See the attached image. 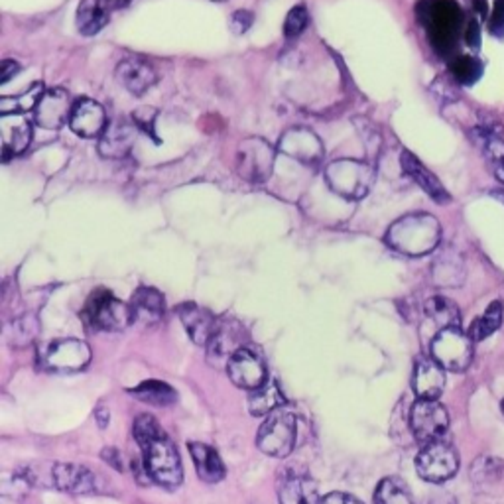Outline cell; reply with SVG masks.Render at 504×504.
Instances as JSON below:
<instances>
[{"instance_id":"obj_1","label":"cell","mask_w":504,"mask_h":504,"mask_svg":"<svg viewBox=\"0 0 504 504\" xmlns=\"http://www.w3.org/2000/svg\"><path fill=\"white\" fill-rule=\"evenodd\" d=\"M134 437L142 447L144 471L152 481L164 489L180 487L183 478L180 453L152 414H142L134 420Z\"/></svg>"},{"instance_id":"obj_2","label":"cell","mask_w":504,"mask_h":504,"mask_svg":"<svg viewBox=\"0 0 504 504\" xmlns=\"http://www.w3.org/2000/svg\"><path fill=\"white\" fill-rule=\"evenodd\" d=\"M386 244L406 256H424L434 252L441 242L439 221L426 213L404 215L390 225Z\"/></svg>"},{"instance_id":"obj_3","label":"cell","mask_w":504,"mask_h":504,"mask_svg":"<svg viewBox=\"0 0 504 504\" xmlns=\"http://www.w3.org/2000/svg\"><path fill=\"white\" fill-rule=\"evenodd\" d=\"M329 190L345 200H363L371 191L375 170L356 159H335L325 170Z\"/></svg>"},{"instance_id":"obj_4","label":"cell","mask_w":504,"mask_h":504,"mask_svg":"<svg viewBox=\"0 0 504 504\" xmlns=\"http://www.w3.org/2000/svg\"><path fill=\"white\" fill-rule=\"evenodd\" d=\"M298 437V420L290 410L280 408L266 416L264 424L258 429L256 446L270 458L284 459L296 446Z\"/></svg>"},{"instance_id":"obj_5","label":"cell","mask_w":504,"mask_h":504,"mask_svg":"<svg viewBox=\"0 0 504 504\" xmlns=\"http://www.w3.org/2000/svg\"><path fill=\"white\" fill-rule=\"evenodd\" d=\"M83 315L93 329L99 331H125L134 322L130 303L120 302L107 290L93 292Z\"/></svg>"},{"instance_id":"obj_6","label":"cell","mask_w":504,"mask_h":504,"mask_svg":"<svg viewBox=\"0 0 504 504\" xmlns=\"http://www.w3.org/2000/svg\"><path fill=\"white\" fill-rule=\"evenodd\" d=\"M473 343L475 341L469 334H463L459 327H451L436 334L429 351H432V359H436L446 371L463 373L473 361Z\"/></svg>"},{"instance_id":"obj_7","label":"cell","mask_w":504,"mask_h":504,"mask_svg":"<svg viewBox=\"0 0 504 504\" xmlns=\"http://www.w3.org/2000/svg\"><path fill=\"white\" fill-rule=\"evenodd\" d=\"M276 152L266 140L251 137L244 139L235 154L237 174L249 183H264L274 171Z\"/></svg>"},{"instance_id":"obj_8","label":"cell","mask_w":504,"mask_h":504,"mask_svg":"<svg viewBox=\"0 0 504 504\" xmlns=\"http://www.w3.org/2000/svg\"><path fill=\"white\" fill-rule=\"evenodd\" d=\"M459 469V453L447 441H432L416 458V471L427 483H446Z\"/></svg>"},{"instance_id":"obj_9","label":"cell","mask_w":504,"mask_h":504,"mask_svg":"<svg viewBox=\"0 0 504 504\" xmlns=\"http://www.w3.org/2000/svg\"><path fill=\"white\" fill-rule=\"evenodd\" d=\"M449 416L444 404L437 400H422L417 398L410 408V429L422 446L432 444V441L441 439L447 432Z\"/></svg>"},{"instance_id":"obj_10","label":"cell","mask_w":504,"mask_h":504,"mask_svg":"<svg viewBox=\"0 0 504 504\" xmlns=\"http://www.w3.org/2000/svg\"><path fill=\"white\" fill-rule=\"evenodd\" d=\"M461 24V10L453 3V0H437L436 5L429 8L427 16V30L432 44L437 47V52H449L455 38L459 34Z\"/></svg>"},{"instance_id":"obj_11","label":"cell","mask_w":504,"mask_h":504,"mask_svg":"<svg viewBox=\"0 0 504 504\" xmlns=\"http://www.w3.org/2000/svg\"><path fill=\"white\" fill-rule=\"evenodd\" d=\"M91 361V349L81 339L54 341L44 353V366L54 373H77Z\"/></svg>"},{"instance_id":"obj_12","label":"cell","mask_w":504,"mask_h":504,"mask_svg":"<svg viewBox=\"0 0 504 504\" xmlns=\"http://www.w3.org/2000/svg\"><path fill=\"white\" fill-rule=\"evenodd\" d=\"M73 105L71 97L66 89L61 87H52L46 89L44 95L40 97L38 105L34 108V122L42 129L47 130H57L69 122L71 113H73Z\"/></svg>"},{"instance_id":"obj_13","label":"cell","mask_w":504,"mask_h":504,"mask_svg":"<svg viewBox=\"0 0 504 504\" xmlns=\"http://www.w3.org/2000/svg\"><path fill=\"white\" fill-rule=\"evenodd\" d=\"M227 373L232 380V385L247 390L261 388L268 380L264 361L261 359V355L252 351L251 347H242L231 356L227 363Z\"/></svg>"},{"instance_id":"obj_14","label":"cell","mask_w":504,"mask_h":504,"mask_svg":"<svg viewBox=\"0 0 504 504\" xmlns=\"http://www.w3.org/2000/svg\"><path fill=\"white\" fill-rule=\"evenodd\" d=\"M54 487L71 495H95L101 490L99 477L76 463H57L52 467Z\"/></svg>"},{"instance_id":"obj_15","label":"cell","mask_w":504,"mask_h":504,"mask_svg":"<svg viewBox=\"0 0 504 504\" xmlns=\"http://www.w3.org/2000/svg\"><path fill=\"white\" fill-rule=\"evenodd\" d=\"M69 127L83 139H101L108 127L103 105L91 99L77 101L76 107H73Z\"/></svg>"},{"instance_id":"obj_16","label":"cell","mask_w":504,"mask_h":504,"mask_svg":"<svg viewBox=\"0 0 504 504\" xmlns=\"http://www.w3.org/2000/svg\"><path fill=\"white\" fill-rule=\"evenodd\" d=\"M412 386L417 398L437 400L446 388V368L432 356H422L414 366Z\"/></svg>"},{"instance_id":"obj_17","label":"cell","mask_w":504,"mask_h":504,"mask_svg":"<svg viewBox=\"0 0 504 504\" xmlns=\"http://www.w3.org/2000/svg\"><path fill=\"white\" fill-rule=\"evenodd\" d=\"M280 150L302 164H317L324 158V144L312 130L292 129L280 140Z\"/></svg>"},{"instance_id":"obj_18","label":"cell","mask_w":504,"mask_h":504,"mask_svg":"<svg viewBox=\"0 0 504 504\" xmlns=\"http://www.w3.org/2000/svg\"><path fill=\"white\" fill-rule=\"evenodd\" d=\"M178 315L195 345L209 347V343L215 337L219 327L211 312L203 310L198 303H183L178 307Z\"/></svg>"},{"instance_id":"obj_19","label":"cell","mask_w":504,"mask_h":504,"mask_svg":"<svg viewBox=\"0 0 504 504\" xmlns=\"http://www.w3.org/2000/svg\"><path fill=\"white\" fill-rule=\"evenodd\" d=\"M117 81L132 95H142L156 83V69L142 57H127L117 66Z\"/></svg>"},{"instance_id":"obj_20","label":"cell","mask_w":504,"mask_h":504,"mask_svg":"<svg viewBox=\"0 0 504 504\" xmlns=\"http://www.w3.org/2000/svg\"><path fill=\"white\" fill-rule=\"evenodd\" d=\"M0 139H3L5 159L28 150L32 142V122L20 115H0Z\"/></svg>"},{"instance_id":"obj_21","label":"cell","mask_w":504,"mask_h":504,"mask_svg":"<svg viewBox=\"0 0 504 504\" xmlns=\"http://www.w3.org/2000/svg\"><path fill=\"white\" fill-rule=\"evenodd\" d=\"M400 164L406 171V176L412 178L417 183V186H420L436 203L446 205V203L451 201V195L447 193V190L444 186H441V181L437 180V176L434 174V171H429L414 154L402 152Z\"/></svg>"},{"instance_id":"obj_22","label":"cell","mask_w":504,"mask_h":504,"mask_svg":"<svg viewBox=\"0 0 504 504\" xmlns=\"http://www.w3.org/2000/svg\"><path fill=\"white\" fill-rule=\"evenodd\" d=\"M471 481L485 495H504V461L499 458H490V455L478 458L471 465Z\"/></svg>"},{"instance_id":"obj_23","label":"cell","mask_w":504,"mask_h":504,"mask_svg":"<svg viewBox=\"0 0 504 504\" xmlns=\"http://www.w3.org/2000/svg\"><path fill=\"white\" fill-rule=\"evenodd\" d=\"M134 139H137V129L127 122H110L103 137L99 139V152L103 158L120 159L129 156Z\"/></svg>"},{"instance_id":"obj_24","label":"cell","mask_w":504,"mask_h":504,"mask_svg":"<svg viewBox=\"0 0 504 504\" xmlns=\"http://www.w3.org/2000/svg\"><path fill=\"white\" fill-rule=\"evenodd\" d=\"M315 489L310 478L300 471L286 469L278 478V500L280 504H312Z\"/></svg>"},{"instance_id":"obj_25","label":"cell","mask_w":504,"mask_h":504,"mask_svg":"<svg viewBox=\"0 0 504 504\" xmlns=\"http://www.w3.org/2000/svg\"><path fill=\"white\" fill-rule=\"evenodd\" d=\"M130 307H132L134 322H140L142 325H154L164 317L166 303H164V296L156 288L144 286L134 292Z\"/></svg>"},{"instance_id":"obj_26","label":"cell","mask_w":504,"mask_h":504,"mask_svg":"<svg viewBox=\"0 0 504 504\" xmlns=\"http://www.w3.org/2000/svg\"><path fill=\"white\" fill-rule=\"evenodd\" d=\"M190 453H191V459L195 463V469H198V475L201 481H205V483L223 481L227 475L225 463L221 461L219 453L211 446H205V444H201V441H191Z\"/></svg>"},{"instance_id":"obj_27","label":"cell","mask_w":504,"mask_h":504,"mask_svg":"<svg viewBox=\"0 0 504 504\" xmlns=\"http://www.w3.org/2000/svg\"><path fill=\"white\" fill-rule=\"evenodd\" d=\"M284 406L286 396L274 378H268L261 388L251 390L249 410L252 416H270L273 412L284 408Z\"/></svg>"},{"instance_id":"obj_28","label":"cell","mask_w":504,"mask_h":504,"mask_svg":"<svg viewBox=\"0 0 504 504\" xmlns=\"http://www.w3.org/2000/svg\"><path fill=\"white\" fill-rule=\"evenodd\" d=\"M424 314L426 317L437 327V334L444 329H451V327H459L461 324V312L459 307L455 305L451 300L444 298V296H434L429 298L424 303Z\"/></svg>"},{"instance_id":"obj_29","label":"cell","mask_w":504,"mask_h":504,"mask_svg":"<svg viewBox=\"0 0 504 504\" xmlns=\"http://www.w3.org/2000/svg\"><path fill=\"white\" fill-rule=\"evenodd\" d=\"M108 22V8L103 0H81L77 8V28L83 36L99 34Z\"/></svg>"},{"instance_id":"obj_30","label":"cell","mask_w":504,"mask_h":504,"mask_svg":"<svg viewBox=\"0 0 504 504\" xmlns=\"http://www.w3.org/2000/svg\"><path fill=\"white\" fill-rule=\"evenodd\" d=\"M239 335H241V331L235 324H231V325L219 324L217 334L211 339V343H209L207 349H209V353H211V356H215V359H227V363H229L231 356L242 349Z\"/></svg>"},{"instance_id":"obj_31","label":"cell","mask_w":504,"mask_h":504,"mask_svg":"<svg viewBox=\"0 0 504 504\" xmlns=\"http://www.w3.org/2000/svg\"><path fill=\"white\" fill-rule=\"evenodd\" d=\"M465 280L463 262L455 254H441V258L434 262V282L436 286L441 288H453L461 286Z\"/></svg>"},{"instance_id":"obj_32","label":"cell","mask_w":504,"mask_h":504,"mask_svg":"<svg viewBox=\"0 0 504 504\" xmlns=\"http://www.w3.org/2000/svg\"><path fill=\"white\" fill-rule=\"evenodd\" d=\"M130 395L152 406H168L171 402H176V390L162 383V380H146V383L132 388Z\"/></svg>"},{"instance_id":"obj_33","label":"cell","mask_w":504,"mask_h":504,"mask_svg":"<svg viewBox=\"0 0 504 504\" xmlns=\"http://www.w3.org/2000/svg\"><path fill=\"white\" fill-rule=\"evenodd\" d=\"M375 504H414L408 487L396 477L383 478L375 490Z\"/></svg>"},{"instance_id":"obj_34","label":"cell","mask_w":504,"mask_h":504,"mask_svg":"<svg viewBox=\"0 0 504 504\" xmlns=\"http://www.w3.org/2000/svg\"><path fill=\"white\" fill-rule=\"evenodd\" d=\"M502 324V303L500 302H493L489 307L487 312L475 319V322L471 324L469 327V337L477 343V341H483L487 339L489 335H493L495 331L500 327Z\"/></svg>"},{"instance_id":"obj_35","label":"cell","mask_w":504,"mask_h":504,"mask_svg":"<svg viewBox=\"0 0 504 504\" xmlns=\"http://www.w3.org/2000/svg\"><path fill=\"white\" fill-rule=\"evenodd\" d=\"M451 71H453L455 79H458L461 85H471L478 77H481L483 66H481V61L473 56H459L453 59Z\"/></svg>"},{"instance_id":"obj_36","label":"cell","mask_w":504,"mask_h":504,"mask_svg":"<svg viewBox=\"0 0 504 504\" xmlns=\"http://www.w3.org/2000/svg\"><path fill=\"white\" fill-rule=\"evenodd\" d=\"M38 331H40L38 319L34 315L18 317L16 322L12 324V343L18 347H26L36 339V335H38Z\"/></svg>"},{"instance_id":"obj_37","label":"cell","mask_w":504,"mask_h":504,"mask_svg":"<svg viewBox=\"0 0 504 504\" xmlns=\"http://www.w3.org/2000/svg\"><path fill=\"white\" fill-rule=\"evenodd\" d=\"M307 24H310V12H307V8L303 5H298L293 6L288 16H286V22H284V34L286 38H298V36L307 28Z\"/></svg>"},{"instance_id":"obj_38","label":"cell","mask_w":504,"mask_h":504,"mask_svg":"<svg viewBox=\"0 0 504 504\" xmlns=\"http://www.w3.org/2000/svg\"><path fill=\"white\" fill-rule=\"evenodd\" d=\"M134 125H137L142 132L149 134V137L154 140V142H159L158 137H156V118H158V110L154 107H142V108H137L134 110Z\"/></svg>"},{"instance_id":"obj_39","label":"cell","mask_w":504,"mask_h":504,"mask_svg":"<svg viewBox=\"0 0 504 504\" xmlns=\"http://www.w3.org/2000/svg\"><path fill=\"white\" fill-rule=\"evenodd\" d=\"M252 22H254V16L251 15L249 10H239L231 16V28L235 34H244V32H249V28L252 26Z\"/></svg>"},{"instance_id":"obj_40","label":"cell","mask_w":504,"mask_h":504,"mask_svg":"<svg viewBox=\"0 0 504 504\" xmlns=\"http://www.w3.org/2000/svg\"><path fill=\"white\" fill-rule=\"evenodd\" d=\"M489 30L495 36H504V0H497V5L493 8V15H490L489 20Z\"/></svg>"},{"instance_id":"obj_41","label":"cell","mask_w":504,"mask_h":504,"mask_svg":"<svg viewBox=\"0 0 504 504\" xmlns=\"http://www.w3.org/2000/svg\"><path fill=\"white\" fill-rule=\"evenodd\" d=\"M317 504H363L359 499H355L353 495L345 493H329L325 495Z\"/></svg>"},{"instance_id":"obj_42","label":"cell","mask_w":504,"mask_h":504,"mask_svg":"<svg viewBox=\"0 0 504 504\" xmlns=\"http://www.w3.org/2000/svg\"><path fill=\"white\" fill-rule=\"evenodd\" d=\"M101 458H103L105 463H108L110 467H113V469H117L118 473H122V458H120L118 449H115V447H107V449H103Z\"/></svg>"},{"instance_id":"obj_43","label":"cell","mask_w":504,"mask_h":504,"mask_svg":"<svg viewBox=\"0 0 504 504\" xmlns=\"http://www.w3.org/2000/svg\"><path fill=\"white\" fill-rule=\"evenodd\" d=\"M20 71V66L16 64V61L12 59H5L3 61V69H0V83H8L12 77L16 76V73Z\"/></svg>"},{"instance_id":"obj_44","label":"cell","mask_w":504,"mask_h":504,"mask_svg":"<svg viewBox=\"0 0 504 504\" xmlns=\"http://www.w3.org/2000/svg\"><path fill=\"white\" fill-rule=\"evenodd\" d=\"M465 40L467 44H469L471 47H477L481 46V30H478V24L477 22H469V26H467V34H465Z\"/></svg>"},{"instance_id":"obj_45","label":"cell","mask_w":504,"mask_h":504,"mask_svg":"<svg viewBox=\"0 0 504 504\" xmlns=\"http://www.w3.org/2000/svg\"><path fill=\"white\" fill-rule=\"evenodd\" d=\"M424 504H458V500H455L451 495L447 493H437L434 497H429Z\"/></svg>"},{"instance_id":"obj_46","label":"cell","mask_w":504,"mask_h":504,"mask_svg":"<svg viewBox=\"0 0 504 504\" xmlns=\"http://www.w3.org/2000/svg\"><path fill=\"white\" fill-rule=\"evenodd\" d=\"M129 3V0H103V5L108 8V10H113V8H122Z\"/></svg>"},{"instance_id":"obj_47","label":"cell","mask_w":504,"mask_h":504,"mask_svg":"<svg viewBox=\"0 0 504 504\" xmlns=\"http://www.w3.org/2000/svg\"><path fill=\"white\" fill-rule=\"evenodd\" d=\"M97 417H99V424H101V427H107L108 414H107V410H105V408H99V410H97Z\"/></svg>"},{"instance_id":"obj_48","label":"cell","mask_w":504,"mask_h":504,"mask_svg":"<svg viewBox=\"0 0 504 504\" xmlns=\"http://www.w3.org/2000/svg\"><path fill=\"white\" fill-rule=\"evenodd\" d=\"M495 176L499 178V181H502V183H504V162L495 164Z\"/></svg>"},{"instance_id":"obj_49","label":"cell","mask_w":504,"mask_h":504,"mask_svg":"<svg viewBox=\"0 0 504 504\" xmlns=\"http://www.w3.org/2000/svg\"><path fill=\"white\" fill-rule=\"evenodd\" d=\"M475 3H477V6H478L477 10H478V12H481V15H483V16H487V15H489V12H487V5H485V0H475Z\"/></svg>"},{"instance_id":"obj_50","label":"cell","mask_w":504,"mask_h":504,"mask_svg":"<svg viewBox=\"0 0 504 504\" xmlns=\"http://www.w3.org/2000/svg\"><path fill=\"white\" fill-rule=\"evenodd\" d=\"M490 195H493L495 200H499V201L504 203V191L502 190H493V191H490Z\"/></svg>"},{"instance_id":"obj_51","label":"cell","mask_w":504,"mask_h":504,"mask_svg":"<svg viewBox=\"0 0 504 504\" xmlns=\"http://www.w3.org/2000/svg\"><path fill=\"white\" fill-rule=\"evenodd\" d=\"M502 412H504V402H502Z\"/></svg>"},{"instance_id":"obj_52","label":"cell","mask_w":504,"mask_h":504,"mask_svg":"<svg viewBox=\"0 0 504 504\" xmlns=\"http://www.w3.org/2000/svg\"><path fill=\"white\" fill-rule=\"evenodd\" d=\"M219 3H225V0H219Z\"/></svg>"}]
</instances>
